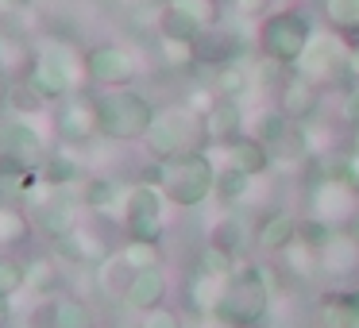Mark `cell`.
Listing matches in <instances>:
<instances>
[{
	"label": "cell",
	"instance_id": "cell-35",
	"mask_svg": "<svg viewBox=\"0 0 359 328\" xmlns=\"http://www.w3.org/2000/svg\"><path fill=\"white\" fill-rule=\"evenodd\" d=\"M355 235H359V220H355Z\"/></svg>",
	"mask_w": 359,
	"mask_h": 328
},
{
	"label": "cell",
	"instance_id": "cell-13",
	"mask_svg": "<svg viewBox=\"0 0 359 328\" xmlns=\"http://www.w3.org/2000/svg\"><path fill=\"white\" fill-rule=\"evenodd\" d=\"M163 297H166V278H163V271H158V266H147V271H135L132 278H128L124 301L132 305V309L151 313V309H158V305H163Z\"/></svg>",
	"mask_w": 359,
	"mask_h": 328
},
{
	"label": "cell",
	"instance_id": "cell-32",
	"mask_svg": "<svg viewBox=\"0 0 359 328\" xmlns=\"http://www.w3.org/2000/svg\"><path fill=\"white\" fill-rule=\"evenodd\" d=\"M232 4H236V12H240V16H259L271 0H232Z\"/></svg>",
	"mask_w": 359,
	"mask_h": 328
},
{
	"label": "cell",
	"instance_id": "cell-24",
	"mask_svg": "<svg viewBox=\"0 0 359 328\" xmlns=\"http://www.w3.org/2000/svg\"><path fill=\"white\" fill-rule=\"evenodd\" d=\"M166 4L178 8V12H186L189 20H197L205 32L220 24V0H166Z\"/></svg>",
	"mask_w": 359,
	"mask_h": 328
},
{
	"label": "cell",
	"instance_id": "cell-14",
	"mask_svg": "<svg viewBox=\"0 0 359 328\" xmlns=\"http://www.w3.org/2000/svg\"><path fill=\"white\" fill-rule=\"evenodd\" d=\"M297 240V220L290 217L286 209H274V212H266L263 220H259V228H255V243L263 251H286L290 243Z\"/></svg>",
	"mask_w": 359,
	"mask_h": 328
},
{
	"label": "cell",
	"instance_id": "cell-17",
	"mask_svg": "<svg viewBox=\"0 0 359 328\" xmlns=\"http://www.w3.org/2000/svg\"><path fill=\"white\" fill-rule=\"evenodd\" d=\"M224 289H228V274H212V271L201 266V271L189 278V305L201 309V313H217Z\"/></svg>",
	"mask_w": 359,
	"mask_h": 328
},
{
	"label": "cell",
	"instance_id": "cell-34",
	"mask_svg": "<svg viewBox=\"0 0 359 328\" xmlns=\"http://www.w3.org/2000/svg\"><path fill=\"white\" fill-rule=\"evenodd\" d=\"M351 143H355V151H359V128H351Z\"/></svg>",
	"mask_w": 359,
	"mask_h": 328
},
{
	"label": "cell",
	"instance_id": "cell-27",
	"mask_svg": "<svg viewBox=\"0 0 359 328\" xmlns=\"http://www.w3.org/2000/svg\"><path fill=\"white\" fill-rule=\"evenodd\" d=\"M286 70H290V66L286 62H278V58H266V55H259V62H255V74H251V78H255L259 81V86H266V89H271V86H286Z\"/></svg>",
	"mask_w": 359,
	"mask_h": 328
},
{
	"label": "cell",
	"instance_id": "cell-3",
	"mask_svg": "<svg viewBox=\"0 0 359 328\" xmlns=\"http://www.w3.org/2000/svg\"><path fill=\"white\" fill-rule=\"evenodd\" d=\"M151 182L163 189L170 205L194 209L217 189V166L205 151H194V155L174 158V163H163L158 170H151Z\"/></svg>",
	"mask_w": 359,
	"mask_h": 328
},
{
	"label": "cell",
	"instance_id": "cell-15",
	"mask_svg": "<svg viewBox=\"0 0 359 328\" xmlns=\"http://www.w3.org/2000/svg\"><path fill=\"white\" fill-rule=\"evenodd\" d=\"M236 55H240V39L232 32H224L220 24L209 27L194 43V58L197 62H209V66H228V62H236Z\"/></svg>",
	"mask_w": 359,
	"mask_h": 328
},
{
	"label": "cell",
	"instance_id": "cell-1",
	"mask_svg": "<svg viewBox=\"0 0 359 328\" xmlns=\"http://www.w3.org/2000/svg\"><path fill=\"white\" fill-rule=\"evenodd\" d=\"M271 313V282L263 266H243L228 278V289L220 297L212 317L228 328H255Z\"/></svg>",
	"mask_w": 359,
	"mask_h": 328
},
{
	"label": "cell",
	"instance_id": "cell-25",
	"mask_svg": "<svg viewBox=\"0 0 359 328\" xmlns=\"http://www.w3.org/2000/svg\"><path fill=\"white\" fill-rule=\"evenodd\" d=\"M55 328H93V313L81 301H58L55 305Z\"/></svg>",
	"mask_w": 359,
	"mask_h": 328
},
{
	"label": "cell",
	"instance_id": "cell-9",
	"mask_svg": "<svg viewBox=\"0 0 359 328\" xmlns=\"http://www.w3.org/2000/svg\"><path fill=\"white\" fill-rule=\"evenodd\" d=\"M86 70L93 81H101V86H109V89H120V86L132 81L135 62L128 58V50H120V47H97L86 55Z\"/></svg>",
	"mask_w": 359,
	"mask_h": 328
},
{
	"label": "cell",
	"instance_id": "cell-29",
	"mask_svg": "<svg viewBox=\"0 0 359 328\" xmlns=\"http://www.w3.org/2000/svg\"><path fill=\"white\" fill-rule=\"evenodd\" d=\"M201 266H205V271H212V274H228V278H232V255H228L224 247H217V243H209V247H205Z\"/></svg>",
	"mask_w": 359,
	"mask_h": 328
},
{
	"label": "cell",
	"instance_id": "cell-26",
	"mask_svg": "<svg viewBox=\"0 0 359 328\" xmlns=\"http://www.w3.org/2000/svg\"><path fill=\"white\" fill-rule=\"evenodd\" d=\"M212 89H217L220 97H240L243 89H248V74L240 70L236 62H228V66H217V81H212Z\"/></svg>",
	"mask_w": 359,
	"mask_h": 328
},
{
	"label": "cell",
	"instance_id": "cell-11",
	"mask_svg": "<svg viewBox=\"0 0 359 328\" xmlns=\"http://www.w3.org/2000/svg\"><path fill=\"white\" fill-rule=\"evenodd\" d=\"M278 109L286 112L294 124H305V120H313L320 112V86H313L309 78H290L286 86H282V101Z\"/></svg>",
	"mask_w": 359,
	"mask_h": 328
},
{
	"label": "cell",
	"instance_id": "cell-4",
	"mask_svg": "<svg viewBox=\"0 0 359 328\" xmlns=\"http://www.w3.org/2000/svg\"><path fill=\"white\" fill-rule=\"evenodd\" d=\"M151 120H155V109L135 89L120 86L97 97V124L109 139H140V135H147Z\"/></svg>",
	"mask_w": 359,
	"mask_h": 328
},
{
	"label": "cell",
	"instance_id": "cell-2",
	"mask_svg": "<svg viewBox=\"0 0 359 328\" xmlns=\"http://www.w3.org/2000/svg\"><path fill=\"white\" fill-rule=\"evenodd\" d=\"M143 139L158 163H174V158L194 155V151H205L209 132H205V116H197L194 109H163L155 112Z\"/></svg>",
	"mask_w": 359,
	"mask_h": 328
},
{
	"label": "cell",
	"instance_id": "cell-12",
	"mask_svg": "<svg viewBox=\"0 0 359 328\" xmlns=\"http://www.w3.org/2000/svg\"><path fill=\"white\" fill-rule=\"evenodd\" d=\"M58 132H62L70 143H86L89 135H97L101 132V124H97V101L70 97L66 109L58 112Z\"/></svg>",
	"mask_w": 359,
	"mask_h": 328
},
{
	"label": "cell",
	"instance_id": "cell-31",
	"mask_svg": "<svg viewBox=\"0 0 359 328\" xmlns=\"http://www.w3.org/2000/svg\"><path fill=\"white\" fill-rule=\"evenodd\" d=\"M340 116L348 120L351 128H359V86H351L348 93H344V104H340Z\"/></svg>",
	"mask_w": 359,
	"mask_h": 328
},
{
	"label": "cell",
	"instance_id": "cell-22",
	"mask_svg": "<svg viewBox=\"0 0 359 328\" xmlns=\"http://www.w3.org/2000/svg\"><path fill=\"white\" fill-rule=\"evenodd\" d=\"M251 182H255V178H248V174H240V170L228 166V170L217 174V189H212V193L220 197V205H240L243 197L251 193Z\"/></svg>",
	"mask_w": 359,
	"mask_h": 328
},
{
	"label": "cell",
	"instance_id": "cell-16",
	"mask_svg": "<svg viewBox=\"0 0 359 328\" xmlns=\"http://www.w3.org/2000/svg\"><path fill=\"white\" fill-rule=\"evenodd\" d=\"M205 132H209L212 143H232L236 135H243V112L232 97H220L212 104V112L205 116Z\"/></svg>",
	"mask_w": 359,
	"mask_h": 328
},
{
	"label": "cell",
	"instance_id": "cell-23",
	"mask_svg": "<svg viewBox=\"0 0 359 328\" xmlns=\"http://www.w3.org/2000/svg\"><path fill=\"white\" fill-rule=\"evenodd\" d=\"M325 16L336 32L359 35V0H325Z\"/></svg>",
	"mask_w": 359,
	"mask_h": 328
},
{
	"label": "cell",
	"instance_id": "cell-6",
	"mask_svg": "<svg viewBox=\"0 0 359 328\" xmlns=\"http://www.w3.org/2000/svg\"><path fill=\"white\" fill-rule=\"evenodd\" d=\"M297 74L313 86H348L351 78V43L340 35H313L305 55L297 58Z\"/></svg>",
	"mask_w": 359,
	"mask_h": 328
},
{
	"label": "cell",
	"instance_id": "cell-19",
	"mask_svg": "<svg viewBox=\"0 0 359 328\" xmlns=\"http://www.w3.org/2000/svg\"><path fill=\"white\" fill-rule=\"evenodd\" d=\"M320 266L332 274H344V271H355L359 266V235H336L325 251H320Z\"/></svg>",
	"mask_w": 359,
	"mask_h": 328
},
{
	"label": "cell",
	"instance_id": "cell-5",
	"mask_svg": "<svg viewBox=\"0 0 359 328\" xmlns=\"http://www.w3.org/2000/svg\"><path fill=\"white\" fill-rule=\"evenodd\" d=\"M313 35L317 32H313V24H309L305 12H297V8L271 12V16L263 20V27H259V55L294 66L297 58L305 55V47H309Z\"/></svg>",
	"mask_w": 359,
	"mask_h": 328
},
{
	"label": "cell",
	"instance_id": "cell-10",
	"mask_svg": "<svg viewBox=\"0 0 359 328\" xmlns=\"http://www.w3.org/2000/svg\"><path fill=\"white\" fill-rule=\"evenodd\" d=\"M224 158H228L232 170L248 174V178H263V174L271 170V163H274L271 147L259 143L255 135H236L232 143H224Z\"/></svg>",
	"mask_w": 359,
	"mask_h": 328
},
{
	"label": "cell",
	"instance_id": "cell-21",
	"mask_svg": "<svg viewBox=\"0 0 359 328\" xmlns=\"http://www.w3.org/2000/svg\"><path fill=\"white\" fill-rule=\"evenodd\" d=\"M336 228H332V220H325V217H309V220H297V240L305 243V247H313L320 255V251L328 247V243L336 240Z\"/></svg>",
	"mask_w": 359,
	"mask_h": 328
},
{
	"label": "cell",
	"instance_id": "cell-8",
	"mask_svg": "<svg viewBox=\"0 0 359 328\" xmlns=\"http://www.w3.org/2000/svg\"><path fill=\"white\" fill-rule=\"evenodd\" d=\"M163 201H166V193L155 186V182H143V186L128 189L120 220H124V228H128L132 240H143V243L163 240Z\"/></svg>",
	"mask_w": 359,
	"mask_h": 328
},
{
	"label": "cell",
	"instance_id": "cell-18",
	"mask_svg": "<svg viewBox=\"0 0 359 328\" xmlns=\"http://www.w3.org/2000/svg\"><path fill=\"white\" fill-rule=\"evenodd\" d=\"M328 328H359V286L344 289V294H332L320 309Z\"/></svg>",
	"mask_w": 359,
	"mask_h": 328
},
{
	"label": "cell",
	"instance_id": "cell-33",
	"mask_svg": "<svg viewBox=\"0 0 359 328\" xmlns=\"http://www.w3.org/2000/svg\"><path fill=\"white\" fill-rule=\"evenodd\" d=\"M351 78H355V86H359V43L351 47Z\"/></svg>",
	"mask_w": 359,
	"mask_h": 328
},
{
	"label": "cell",
	"instance_id": "cell-28",
	"mask_svg": "<svg viewBox=\"0 0 359 328\" xmlns=\"http://www.w3.org/2000/svg\"><path fill=\"white\" fill-rule=\"evenodd\" d=\"M27 235V224L16 209H0V243H16Z\"/></svg>",
	"mask_w": 359,
	"mask_h": 328
},
{
	"label": "cell",
	"instance_id": "cell-7",
	"mask_svg": "<svg viewBox=\"0 0 359 328\" xmlns=\"http://www.w3.org/2000/svg\"><path fill=\"white\" fill-rule=\"evenodd\" d=\"M86 74V58H78L70 47H43V55L32 62V86L43 97H66L81 86Z\"/></svg>",
	"mask_w": 359,
	"mask_h": 328
},
{
	"label": "cell",
	"instance_id": "cell-20",
	"mask_svg": "<svg viewBox=\"0 0 359 328\" xmlns=\"http://www.w3.org/2000/svg\"><path fill=\"white\" fill-rule=\"evenodd\" d=\"M248 235H251V228H248V220H243V217H224L217 224V232H212V243L224 247L228 255H236V251L248 247Z\"/></svg>",
	"mask_w": 359,
	"mask_h": 328
},
{
	"label": "cell",
	"instance_id": "cell-30",
	"mask_svg": "<svg viewBox=\"0 0 359 328\" xmlns=\"http://www.w3.org/2000/svg\"><path fill=\"white\" fill-rule=\"evenodd\" d=\"M143 328H182V320L174 317L170 309H163V305H158V309H151L147 317H143Z\"/></svg>",
	"mask_w": 359,
	"mask_h": 328
}]
</instances>
